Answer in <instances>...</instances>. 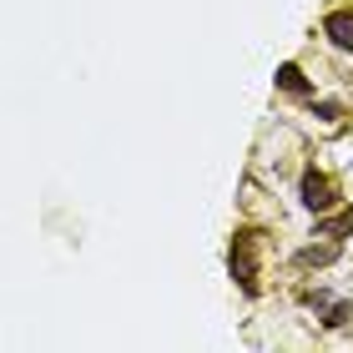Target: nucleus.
<instances>
[{
	"instance_id": "f257e3e1",
	"label": "nucleus",
	"mask_w": 353,
	"mask_h": 353,
	"mask_svg": "<svg viewBox=\"0 0 353 353\" xmlns=\"http://www.w3.org/2000/svg\"><path fill=\"white\" fill-rule=\"evenodd\" d=\"M228 268H232V278L243 293H258V232L243 228L232 237V252H228Z\"/></svg>"
},
{
	"instance_id": "f03ea898",
	"label": "nucleus",
	"mask_w": 353,
	"mask_h": 353,
	"mask_svg": "<svg viewBox=\"0 0 353 353\" xmlns=\"http://www.w3.org/2000/svg\"><path fill=\"white\" fill-rule=\"evenodd\" d=\"M298 197H303V207H308V212H328V207L339 202V187H333L328 172L308 167V172H303V182H298Z\"/></svg>"
},
{
	"instance_id": "7ed1b4c3",
	"label": "nucleus",
	"mask_w": 353,
	"mask_h": 353,
	"mask_svg": "<svg viewBox=\"0 0 353 353\" xmlns=\"http://www.w3.org/2000/svg\"><path fill=\"white\" fill-rule=\"evenodd\" d=\"M323 36L339 46V51H353V6L328 10V15H323Z\"/></svg>"
},
{
	"instance_id": "20e7f679",
	"label": "nucleus",
	"mask_w": 353,
	"mask_h": 353,
	"mask_svg": "<svg viewBox=\"0 0 353 353\" xmlns=\"http://www.w3.org/2000/svg\"><path fill=\"white\" fill-rule=\"evenodd\" d=\"M293 263H298V268H328V263H339V243H313V248H298V252H293Z\"/></svg>"
},
{
	"instance_id": "39448f33",
	"label": "nucleus",
	"mask_w": 353,
	"mask_h": 353,
	"mask_svg": "<svg viewBox=\"0 0 353 353\" xmlns=\"http://www.w3.org/2000/svg\"><path fill=\"white\" fill-rule=\"evenodd\" d=\"M313 308L323 313V328H343L348 323V303H333L328 293H313Z\"/></svg>"
},
{
	"instance_id": "423d86ee",
	"label": "nucleus",
	"mask_w": 353,
	"mask_h": 353,
	"mask_svg": "<svg viewBox=\"0 0 353 353\" xmlns=\"http://www.w3.org/2000/svg\"><path fill=\"white\" fill-rule=\"evenodd\" d=\"M278 86H283L288 96H308V91H313L308 76H303V66H293V61H288V66H278Z\"/></svg>"
},
{
	"instance_id": "0eeeda50",
	"label": "nucleus",
	"mask_w": 353,
	"mask_h": 353,
	"mask_svg": "<svg viewBox=\"0 0 353 353\" xmlns=\"http://www.w3.org/2000/svg\"><path fill=\"white\" fill-rule=\"evenodd\" d=\"M348 232H353V212H339V217L318 222V237H348Z\"/></svg>"
}]
</instances>
